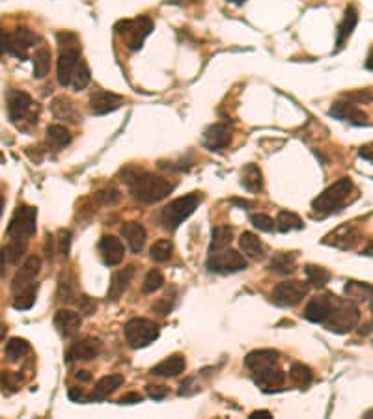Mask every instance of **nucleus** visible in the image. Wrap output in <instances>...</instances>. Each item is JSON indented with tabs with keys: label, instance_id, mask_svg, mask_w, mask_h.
<instances>
[{
	"label": "nucleus",
	"instance_id": "f257e3e1",
	"mask_svg": "<svg viewBox=\"0 0 373 419\" xmlns=\"http://www.w3.org/2000/svg\"><path fill=\"white\" fill-rule=\"evenodd\" d=\"M123 181L127 183L131 196L144 205H153L157 201H163L172 194V190L176 189V185L166 181L165 177L140 170H129L127 177Z\"/></svg>",
	"mask_w": 373,
	"mask_h": 419
},
{
	"label": "nucleus",
	"instance_id": "f03ea898",
	"mask_svg": "<svg viewBox=\"0 0 373 419\" xmlns=\"http://www.w3.org/2000/svg\"><path fill=\"white\" fill-rule=\"evenodd\" d=\"M353 181L349 177H342L340 181L331 185L329 189L325 190L323 194H319L316 200L312 201V211L318 213L319 216H329L338 211H342L343 207L347 205L349 196L353 192Z\"/></svg>",
	"mask_w": 373,
	"mask_h": 419
},
{
	"label": "nucleus",
	"instance_id": "7ed1b4c3",
	"mask_svg": "<svg viewBox=\"0 0 373 419\" xmlns=\"http://www.w3.org/2000/svg\"><path fill=\"white\" fill-rule=\"evenodd\" d=\"M198 203H200V196L198 194L181 196L178 200H174L172 203H168L159 214V220L161 224H163V227L168 231L178 230L179 225L183 224L185 220L189 218L190 214L198 209Z\"/></svg>",
	"mask_w": 373,
	"mask_h": 419
},
{
	"label": "nucleus",
	"instance_id": "20e7f679",
	"mask_svg": "<svg viewBox=\"0 0 373 419\" xmlns=\"http://www.w3.org/2000/svg\"><path fill=\"white\" fill-rule=\"evenodd\" d=\"M361 321V311L353 304L351 300H338L331 315L325 319V326L334 332V334H349L351 330L356 328V324Z\"/></svg>",
	"mask_w": 373,
	"mask_h": 419
},
{
	"label": "nucleus",
	"instance_id": "39448f33",
	"mask_svg": "<svg viewBox=\"0 0 373 419\" xmlns=\"http://www.w3.org/2000/svg\"><path fill=\"white\" fill-rule=\"evenodd\" d=\"M82 53L77 45V39L73 43L60 41V56H58V64H56V77L64 88H71L77 71H79L80 64H82Z\"/></svg>",
	"mask_w": 373,
	"mask_h": 419
},
{
	"label": "nucleus",
	"instance_id": "423d86ee",
	"mask_svg": "<svg viewBox=\"0 0 373 419\" xmlns=\"http://www.w3.org/2000/svg\"><path fill=\"white\" fill-rule=\"evenodd\" d=\"M116 34L122 37L129 50H140L146 37L152 34L153 21L149 17H136L129 21H120L116 25Z\"/></svg>",
	"mask_w": 373,
	"mask_h": 419
},
{
	"label": "nucleus",
	"instance_id": "0eeeda50",
	"mask_svg": "<svg viewBox=\"0 0 373 419\" xmlns=\"http://www.w3.org/2000/svg\"><path fill=\"white\" fill-rule=\"evenodd\" d=\"M37 43V36L28 28H15L13 32L0 30V53L26 60L28 50Z\"/></svg>",
	"mask_w": 373,
	"mask_h": 419
},
{
	"label": "nucleus",
	"instance_id": "6e6552de",
	"mask_svg": "<svg viewBox=\"0 0 373 419\" xmlns=\"http://www.w3.org/2000/svg\"><path fill=\"white\" fill-rule=\"evenodd\" d=\"M123 335L131 348H144L159 337V326L149 319L135 317L123 326Z\"/></svg>",
	"mask_w": 373,
	"mask_h": 419
},
{
	"label": "nucleus",
	"instance_id": "1a4fd4ad",
	"mask_svg": "<svg viewBox=\"0 0 373 419\" xmlns=\"http://www.w3.org/2000/svg\"><path fill=\"white\" fill-rule=\"evenodd\" d=\"M37 209L30 205H19L8 224L6 235L10 239H25L28 241L36 235Z\"/></svg>",
	"mask_w": 373,
	"mask_h": 419
},
{
	"label": "nucleus",
	"instance_id": "9d476101",
	"mask_svg": "<svg viewBox=\"0 0 373 419\" xmlns=\"http://www.w3.org/2000/svg\"><path fill=\"white\" fill-rule=\"evenodd\" d=\"M310 292V286L304 283V281H299V279H293V281H282L278 286L273 289V302L276 306H282V308H295L299 306Z\"/></svg>",
	"mask_w": 373,
	"mask_h": 419
},
{
	"label": "nucleus",
	"instance_id": "9b49d317",
	"mask_svg": "<svg viewBox=\"0 0 373 419\" xmlns=\"http://www.w3.org/2000/svg\"><path fill=\"white\" fill-rule=\"evenodd\" d=\"M206 267L211 274H235L245 270L246 268V259L243 254H239L235 250H221L217 254L209 255Z\"/></svg>",
	"mask_w": 373,
	"mask_h": 419
},
{
	"label": "nucleus",
	"instance_id": "f8f14e48",
	"mask_svg": "<svg viewBox=\"0 0 373 419\" xmlns=\"http://www.w3.org/2000/svg\"><path fill=\"white\" fill-rule=\"evenodd\" d=\"M278 356L280 354L273 351V348H260V351H252L251 354H246L245 367L252 373V377H257L265 371L273 369L278 365Z\"/></svg>",
	"mask_w": 373,
	"mask_h": 419
},
{
	"label": "nucleus",
	"instance_id": "ddd939ff",
	"mask_svg": "<svg viewBox=\"0 0 373 419\" xmlns=\"http://www.w3.org/2000/svg\"><path fill=\"white\" fill-rule=\"evenodd\" d=\"M34 101L23 90H10L8 91V114L13 123L23 122L30 114Z\"/></svg>",
	"mask_w": 373,
	"mask_h": 419
},
{
	"label": "nucleus",
	"instance_id": "4468645a",
	"mask_svg": "<svg viewBox=\"0 0 373 419\" xmlns=\"http://www.w3.org/2000/svg\"><path fill=\"white\" fill-rule=\"evenodd\" d=\"M329 114L336 120H345V122L358 125V127H366L370 125V115L366 112H362L353 101H336L332 104Z\"/></svg>",
	"mask_w": 373,
	"mask_h": 419
},
{
	"label": "nucleus",
	"instance_id": "2eb2a0df",
	"mask_svg": "<svg viewBox=\"0 0 373 419\" xmlns=\"http://www.w3.org/2000/svg\"><path fill=\"white\" fill-rule=\"evenodd\" d=\"M340 298L334 295H321V297L312 298L304 310V319L310 322H325V319L331 315V311L334 310V306L338 304Z\"/></svg>",
	"mask_w": 373,
	"mask_h": 419
},
{
	"label": "nucleus",
	"instance_id": "dca6fc26",
	"mask_svg": "<svg viewBox=\"0 0 373 419\" xmlns=\"http://www.w3.org/2000/svg\"><path fill=\"white\" fill-rule=\"evenodd\" d=\"M232 125L230 123H213L203 133V146L209 151H221L232 142Z\"/></svg>",
	"mask_w": 373,
	"mask_h": 419
},
{
	"label": "nucleus",
	"instance_id": "f3484780",
	"mask_svg": "<svg viewBox=\"0 0 373 419\" xmlns=\"http://www.w3.org/2000/svg\"><path fill=\"white\" fill-rule=\"evenodd\" d=\"M99 252L103 257V263L107 267H118L125 257L123 243L114 235H103L99 241Z\"/></svg>",
	"mask_w": 373,
	"mask_h": 419
},
{
	"label": "nucleus",
	"instance_id": "a211bd4d",
	"mask_svg": "<svg viewBox=\"0 0 373 419\" xmlns=\"http://www.w3.org/2000/svg\"><path fill=\"white\" fill-rule=\"evenodd\" d=\"M39 270H42V259H39L37 255H30V257L23 263V267L19 268L15 278H13V291L17 292L21 291V289H25V287L32 286V283L36 281L37 276H39Z\"/></svg>",
	"mask_w": 373,
	"mask_h": 419
},
{
	"label": "nucleus",
	"instance_id": "6ab92c4d",
	"mask_svg": "<svg viewBox=\"0 0 373 419\" xmlns=\"http://www.w3.org/2000/svg\"><path fill=\"white\" fill-rule=\"evenodd\" d=\"M358 241H361V233L353 224H343L342 227H338L331 235L325 237V244H331L340 250L355 248Z\"/></svg>",
	"mask_w": 373,
	"mask_h": 419
},
{
	"label": "nucleus",
	"instance_id": "aec40b11",
	"mask_svg": "<svg viewBox=\"0 0 373 419\" xmlns=\"http://www.w3.org/2000/svg\"><path fill=\"white\" fill-rule=\"evenodd\" d=\"M101 341L93 339V337H86L82 341H77L68 353H66V362L71 364L75 360H82V362H90V360L98 358L101 354Z\"/></svg>",
	"mask_w": 373,
	"mask_h": 419
},
{
	"label": "nucleus",
	"instance_id": "412c9836",
	"mask_svg": "<svg viewBox=\"0 0 373 419\" xmlns=\"http://www.w3.org/2000/svg\"><path fill=\"white\" fill-rule=\"evenodd\" d=\"M123 97L118 95V93H112V91H104L98 90L93 91L92 97H90V109L95 115H104L109 112H114L122 106Z\"/></svg>",
	"mask_w": 373,
	"mask_h": 419
},
{
	"label": "nucleus",
	"instance_id": "4be33fe9",
	"mask_svg": "<svg viewBox=\"0 0 373 419\" xmlns=\"http://www.w3.org/2000/svg\"><path fill=\"white\" fill-rule=\"evenodd\" d=\"M136 267L135 265H129L127 268H122V270H116V272L111 276V287H109V292H107V298L109 302H116L122 298V295L129 289L131 281L135 278Z\"/></svg>",
	"mask_w": 373,
	"mask_h": 419
},
{
	"label": "nucleus",
	"instance_id": "5701e85b",
	"mask_svg": "<svg viewBox=\"0 0 373 419\" xmlns=\"http://www.w3.org/2000/svg\"><path fill=\"white\" fill-rule=\"evenodd\" d=\"M80 322H82V317H80L79 313H75V311L71 310L56 311L55 326L62 337H73V335L79 332Z\"/></svg>",
	"mask_w": 373,
	"mask_h": 419
},
{
	"label": "nucleus",
	"instance_id": "b1692460",
	"mask_svg": "<svg viewBox=\"0 0 373 419\" xmlns=\"http://www.w3.org/2000/svg\"><path fill=\"white\" fill-rule=\"evenodd\" d=\"M146 227L140 222H127L122 227V237L127 241L129 250L133 254H140L144 244H146Z\"/></svg>",
	"mask_w": 373,
	"mask_h": 419
},
{
	"label": "nucleus",
	"instance_id": "393cba45",
	"mask_svg": "<svg viewBox=\"0 0 373 419\" xmlns=\"http://www.w3.org/2000/svg\"><path fill=\"white\" fill-rule=\"evenodd\" d=\"M122 384H123V377L122 375H118V373H114V375H109V377H103L98 384H95V388H93L92 393L88 395V399H86V401L88 402L104 401V399H107V397H109L111 393H114V391H116Z\"/></svg>",
	"mask_w": 373,
	"mask_h": 419
},
{
	"label": "nucleus",
	"instance_id": "a878e982",
	"mask_svg": "<svg viewBox=\"0 0 373 419\" xmlns=\"http://www.w3.org/2000/svg\"><path fill=\"white\" fill-rule=\"evenodd\" d=\"M185 365H187V362H185L183 354H172V356H168L165 362H161L159 365L152 367L149 373H152L153 377L172 378L181 375L185 371Z\"/></svg>",
	"mask_w": 373,
	"mask_h": 419
},
{
	"label": "nucleus",
	"instance_id": "bb28decb",
	"mask_svg": "<svg viewBox=\"0 0 373 419\" xmlns=\"http://www.w3.org/2000/svg\"><path fill=\"white\" fill-rule=\"evenodd\" d=\"M297 259H299L297 252H280V254L273 255V259L269 263V270L275 274H280V276H288L297 267Z\"/></svg>",
	"mask_w": 373,
	"mask_h": 419
},
{
	"label": "nucleus",
	"instance_id": "cd10ccee",
	"mask_svg": "<svg viewBox=\"0 0 373 419\" xmlns=\"http://www.w3.org/2000/svg\"><path fill=\"white\" fill-rule=\"evenodd\" d=\"M51 112L55 115L56 120H62V122H79V112H77V106L73 104V101L68 97H56L51 104Z\"/></svg>",
	"mask_w": 373,
	"mask_h": 419
},
{
	"label": "nucleus",
	"instance_id": "c85d7f7f",
	"mask_svg": "<svg viewBox=\"0 0 373 419\" xmlns=\"http://www.w3.org/2000/svg\"><path fill=\"white\" fill-rule=\"evenodd\" d=\"M356 23H358V13L353 6H347L345 10V15H343V21L338 26V36H336V50H340L345 45L353 30H355Z\"/></svg>",
	"mask_w": 373,
	"mask_h": 419
},
{
	"label": "nucleus",
	"instance_id": "c756f323",
	"mask_svg": "<svg viewBox=\"0 0 373 419\" xmlns=\"http://www.w3.org/2000/svg\"><path fill=\"white\" fill-rule=\"evenodd\" d=\"M26 246L28 243L25 239H12V243L0 252V268H4L6 265H17L26 252Z\"/></svg>",
	"mask_w": 373,
	"mask_h": 419
},
{
	"label": "nucleus",
	"instance_id": "7c9ffc66",
	"mask_svg": "<svg viewBox=\"0 0 373 419\" xmlns=\"http://www.w3.org/2000/svg\"><path fill=\"white\" fill-rule=\"evenodd\" d=\"M239 246L243 250V254H246V257H251L254 261H260L265 257V248H263L262 241L251 233V231H245V233H241V237H239Z\"/></svg>",
	"mask_w": 373,
	"mask_h": 419
},
{
	"label": "nucleus",
	"instance_id": "2f4dec72",
	"mask_svg": "<svg viewBox=\"0 0 373 419\" xmlns=\"http://www.w3.org/2000/svg\"><path fill=\"white\" fill-rule=\"evenodd\" d=\"M241 185L252 194H257L263 190V174L257 165H246L241 170Z\"/></svg>",
	"mask_w": 373,
	"mask_h": 419
},
{
	"label": "nucleus",
	"instance_id": "473e14b6",
	"mask_svg": "<svg viewBox=\"0 0 373 419\" xmlns=\"http://www.w3.org/2000/svg\"><path fill=\"white\" fill-rule=\"evenodd\" d=\"M233 239V230L230 225H219V227H213L211 231V244H209V255L217 254L221 250L228 248L232 244Z\"/></svg>",
	"mask_w": 373,
	"mask_h": 419
},
{
	"label": "nucleus",
	"instance_id": "72a5a7b5",
	"mask_svg": "<svg viewBox=\"0 0 373 419\" xmlns=\"http://www.w3.org/2000/svg\"><path fill=\"white\" fill-rule=\"evenodd\" d=\"M345 297L353 302V304H362V302H366L372 298V286L370 283H362V281H351L349 279L347 283H345Z\"/></svg>",
	"mask_w": 373,
	"mask_h": 419
},
{
	"label": "nucleus",
	"instance_id": "f704fd0d",
	"mask_svg": "<svg viewBox=\"0 0 373 419\" xmlns=\"http://www.w3.org/2000/svg\"><path fill=\"white\" fill-rule=\"evenodd\" d=\"M289 380L293 384L295 388L306 389L313 380L312 369L304 364H293L289 369Z\"/></svg>",
	"mask_w": 373,
	"mask_h": 419
},
{
	"label": "nucleus",
	"instance_id": "c9c22d12",
	"mask_svg": "<svg viewBox=\"0 0 373 419\" xmlns=\"http://www.w3.org/2000/svg\"><path fill=\"white\" fill-rule=\"evenodd\" d=\"M275 227L280 233H288L291 230H302L304 227V222L300 218L299 214L291 213V211H280L278 216H276Z\"/></svg>",
	"mask_w": 373,
	"mask_h": 419
},
{
	"label": "nucleus",
	"instance_id": "e433bc0d",
	"mask_svg": "<svg viewBox=\"0 0 373 419\" xmlns=\"http://www.w3.org/2000/svg\"><path fill=\"white\" fill-rule=\"evenodd\" d=\"M37 297V283H32V286L21 289V291L15 292V298H13V308L19 311H26L30 310L34 302H36Z\"/></svg>",
	"mask_w": 373,
	"mask_h": 419
},
{
	"label": "nucleus",
	"instance_id": "4c0bfd02",
	"mask_svg": "<svg viewBox=\"0 0 373 419\" xmlns=\"http://www.w3.org/2000/svg\"><path fill=\"white\" fill-rule=\"evenodd\" d=\"M71 142V133L64 125H49L47 127V144L51 147H66Z\"/></svg>",
	"mask_w": 373,
	"mask_h": 419
},
{
	"label": "nucleus",
	"instance_id": "58836bf2",
	"mask_svg": "<svg viewBox=\"0 0 373 419\" xmlns=\"http://www.w3.org/2000/svg\"><path fill=\"white\" fill-rule=\"evenodd\" d=\"M304 274L308 278V283L316 289H321L325 287L329 281H331V272L323 267H318V265H306Z\"/></svg>",
	"mask_w": 373,
	"mask_h": 419
},
{
	"label": "nucleus",
	"instance_id": "ea45409f",
	"mask_svg": "<svg viewBox=\"0 0 373 419\" xmlns=\"http://www.w3.org/2000/svg\"><path fill=\"white\" fill-rule=\"evenodd\" d=\"M51 71V50L47 47H39L34 53V77L45 79Z\"/></svg>",
	"mask_w": 373,
	"mask_h": 419
},
{
	"label": "nucleus",
	"instance_id": "a19ab883",
	"mask_svg": "<svg viewBox=\"0 0 373 419\" xmlns=\"http://www.w3.org/2000/svg\"><path fill=\"white\" fill-rule=\"evenodd\" d=\"M30 351V345H28V341L21 339V337H12V339L6 343V358L8 362H19V360L23 358L26 353Z\"/></svg>",
	"mask_w": 373,
	"mask_h": 419
},
{
	"label": "nucleus",
	"instance_id": "79ce46f5",
	"mask_svg": "<svg viewBox=\"0 0 373 419\" xmlns=\"http://www.w3.org/2000/svg\"><path fill=\"white\" fill-rule=\"evenodd\" d=\"M174 254V244L168 239H161L157 243L152 244V248H149V255H152L153 261L157 263H166Z\"/></svg>",
	"mask_w": 373,
	"mask_h": 419
},
{
	"label": "nucleus",
	"instance_id": "37998d69",
	"mask_svg": "<svg viewBox=\"0 0 373 419\" xmlns=\"http://www.w3.org/2000/svg\"><path fill=\"white\" fill-rule=\"evenodd\" d=\"M165 283V276L161 272L159 268H152L149 272L146 274V278H144V283H142V292L144 295H152L157 289H161Z\"/></svg>",
	"mask_w": 373,
	"mask_h": 419
},
{
	"label": "nucleus",
	"instance_id": "c03bdc74",
	"mask_svg": "<svg viewBox=\"0 0 373 419\" xmlns=\"http://www.w3.org/2000/svg\"><path fill=\"white\" fill-rule=\"evenodd\" d=\"M58 302H75V287L73 283L66 279V276H62L60 283H58Z\"/></svg>",
	"mask_w": 373,
	"mask_h": 419
},
{
	"label": "nucleus",
	"instance_id": "a18cd8bd",
	"mask_svg": "<svg viewBox=\"0 0 373 419\" xmlns=\"http://www.w3.org/2000/svg\"><path fill=\"white\" fill-rule=\"evenodd\" d=\"M88 84H90V67H88L86 62H82L79 67V71H77V75H75L71 88H73L75 91H80V90H84Z\"/></svg>",
	"mask_w": 373,
	"mask_h": 419
},
{
	"label": "nucleus",
	"instance_id": "49530a36",
	"mask_svg": "<svg viewBox=\"0 0 373 419\" xmlns=\"http://www.w3.org/2000/svg\"><path fill=\"white\" fill-rule=\"evenodd\" d=\"M251 224L254 225L256 230L263 231V233H271V231H275V220L271 218L269 214H252Z\"/></svg>",
	"mask_w": 373,
	"mask_h": 419
},
{
	"label": "nucleus",
	"instance_id": "de8ad7c7",
	"mask_svg": "<svg viewBox=\"0 0 373 419\" xmlns=\"http://www.w3.org/2000/svg\"><path fill=\"white\" fill-rule=\"evenodd\" d=\"M58 254L62 255V259H68L69 252H71V231L69 230H60L58 231Z\"/></svg>",
	"mask_w": 373,
	"mask_h": 419
},
{
	"label": "nucleus",
	"instance_id": "09e8293b",
	"mask_svg": "<svg viewBox=\"0 0 373 419\" xmlns=\"http://www.w3.org/2000/svg\"><path fill=\"white\" fill-rule=\"evenodd\" d=\"M120 198L122 196H120V192L116 189H104L95 194V200L99 203H103V205H116V203H120Z\"/></svg>",
	"mask_w": 373,
	"mask_h": 419
},
{
	"label": "nucleus",
	"instance_id": "8fccbe9b",
	"mask_svg": "<svg viewBox=\"0 0 373 419\" xmlns=\"http://www.w3.org/2000/svg\"><path fill=\"white\" fill-rule=\"evenodd\" d=\"M79 310L84 317L93 315V313H95V310H98V302H95L92 297H88V295H82V297H80V300H79Z\"/></svg>",
	"mask_w": 373,
	"mask_h": 419
},
{
	"label": "nucleus",
	"instance_id": "3c124183",
	"mask_svg": "<svg viewBox=\"0 0 373 419\" xmlns=\"http://www.w3.org/2000/svg\"><path fill=\"white\" fill-rule=\"evenodd\" d=\"M172 308H174V298H170V297H163L161 300H157V302L152 306V310L163 317L168 315V313L172 311Z\"/></svg>",
	"mask_w": 373,
	"mask_h": 419
},
{
	"label": "nucleus",
	"instance_id": "603ef678",
	"mask_svg": "<svg viewBox=\"0 0 373 419\" xmlns=\"http://www.w3.org/2000/svg\"><path fill=\"white\" fill-rule=\"evenodd\" d=\"M147 395L152 397L153 401H163L166 395H168V389L165 388V386H153V384H149L146 388Z\"/></svg>",
	"mask_w": 373,
	"mask_h": 419
},
{
	"label": "nucleus",
	"instance_id": "864d4df0",
	"mask_svg": "<svg viewBox=\"0 0 373 419\" xmlns=\"http://www.w3.org/2000/svg\"><path fill=\"white\" fill-rule=\"evenodd\" d=\"M120 404H135V402H142V395L138 393H127L120 399Z\"/></svg>",
	"mask_w": 373,
	"mask_h": 419
},
{
	"label": "nucleus",
	"instance_id": "5fc2aeb1",
	"mask_svg": "<svg viewBox=\"0 0 373 419\" xmlns=\"http://www.w3.org/2000/svg\"><path fill=\"white\" fill-rule=\"evenodd\" d=\"M68 397L69 399H71V401L73 402H77V401H80V399H82V389L80 388H71L68 391Z\"/></svg>",
	"mask_w": 373,
	"mask_h": 419
},
{
	"label": "nucleus",
	"instance_id": "6e6d98bb",
	"mask_svg": "<svg viewBox=\"0 0 373 419\" xmlns=\"http://www.w3.org/2000/svg\"><path fill=\"white\" fill-rule=\"evenodd\" d=\"M273 413L267 412V410H257V412L251 413V419H271Z\"/></svg>",
	"mask_w": 373,
	"mask_h": 419
},
{
	"label": "nucleus",
	"instance_id": "4d7b16f0",
	"mask_svg": "<svg viewBox=\"0 0 373 419\" xmlns=\"http://www.w3.org/2000/svg\"><path fill=\"white\" fill-rule=\"evenodd\" d=\"M75 378H77V380H80V382H90V380H92V375H90L88 371H77Z\"/></svg>",
	"mask_w": 373,
	"mask_h": 419
},
{
	"label": "nucleus",
	"instance_id": "13d9d810",
	"mask_svg": "<svg viewBox=\"0 0 373 419\" xmlns=\"http://www.w3.org/2000/svg\"><path fill=\"white\" fill-rule=\"evenodd\" d=\"M361 157L367 158V162H372V146H370V144L364 147H361Z\"/></svg>",
	"mask_w": 373,
	"mask_h": 419
},
{
	"label": "nucleus",
	"instance_id": "bf43d9fd",
	"mask_svg": "<svg viewBox=\"0 0 373 419\" xmlns=\"http://www.w3.org/2000/svg\"><path fill=\"white\" fill-rule=\"evenodd\" d=\"M230 203H233V205H241V207H251L252 205L251 201H243V200H232Z\"/></svg>",
	"mask_w": 373,
	"mask_h": 419
},
{
	"label": "nucleus",
	"instance_id": "052dcab7",
	"mask_svg": "<svg viewBox=\"0 0 373 419\" xmlns=\"http://www.w3.org/2000/svg\"><path fill=\"white\" fill-rule=\"evenodd\" d=\"M2 211H4V196L0 194V216H2Z\"/></svg>",
	"mask_w": 373,
	"mask_h": 419
},
{
	"label": "nucleus",
	"instance_id": "680f3d73",
	"mask_svg": "<svg viewBox=\"0 0 373 419\" xmlns=\"http://www.w3.org/2000/svg\"><path fill=\"white\" fill-rule=\"evenodd\" d=\"M228 2H233V4H237L239 6V4H245L246 0H228Z\"/></svg>",
	"mask_w": 373,
	"mask_h": 419
}]
</instances>
